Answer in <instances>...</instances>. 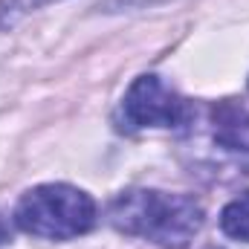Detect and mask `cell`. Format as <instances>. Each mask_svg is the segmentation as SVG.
I'll list each match as a JSON object with an SVG mask.
<instances>
[{"instance_id": "cell-1", "label": "cell", "mask_w": 249, "mask_h": 249, "mask_svg": "<svg viewBox=\"0 0 249 249\" xmlns=\"http://www.w3.org/2000/svg\"><path fill=\"white\" fill-rule=\"evenodd\" d=\"M110 223L133 238L162 249H186L203 229V206L188 194H165L154 188H127L107 209Z\"/></svg>"}, {"instance_id": "cell-2", "label": "cell", "mask_w": 249, "mask_h": 249, "mask_svg": "<svg viewBox=\"0 0 249 249\" xmlns=\"http://www.w3.org/2000/svg\"><path fill=\"white\" fill-rule=\"evenodd\" d=\"M15 223L26 235L47 241H70L93 229L96 200L75 186L47 183L29 188L15 206Z\"/></svg>"}, {"instance_id": "cell-3", "label": "cell", "mask_w": 249, "mask_h": 249, "mask_svg": "<svg viewBox=\"0 0 249 249\" xmlns=\"http://www.w3.org/2000/svg\"><path fill=\"white\" fill-rule=\"evenodd\" d=\"M188 105L160 75H139L122 99V116L130 127H177L188 119Z\"/></svg>"}, {"instance_id": "cell-4", "label": "cell", "mask_w": 249, "mask_h": 249, "mask_svg": "<svg viewBox=\"0 0 249 249\" xmlns=\"http://www.w3.org/2000/svg\"><path fill=\"white\" fill-rule=\"evenodd\" d=\"M214 139L232 151H249V110L244 105L226 99L212 110Z\"/></svg>"}, {"instance_id": "cell-5", "label": "cell", "mask_w": 249, "mask_h": 249, "mask_svg": "<svg viewBox=\"0 0 249 249\" xmlns=\"http://www.w3.org/2000/svg\"><path fill=\"white\" fill-rule=\"evenodd\" d=\"M220 229H223V235L249 244V191H244L241 197H235L232 203L223 206V212H220Z\"/></svg>"}, {"instance_id": "cell-6", "label": "cell", "mask_w": 249, "mask_h": 249, "mask_svg": "<svg viewBox=\"0 0 249 249\" xmlns=\"http://www.w3.org/2000/svg\"><path fill=\"white\" fill-rule=\"evenodd\" d=\"M3 241H9V229H6V223H3V217H0V244Z\"/></svg>"}]
</instances>
